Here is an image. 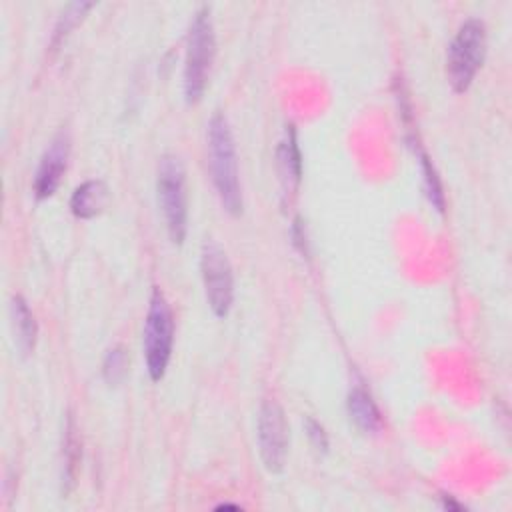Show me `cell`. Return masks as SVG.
<instances>
[{"instance_id":"6da1fadb","label":"cell","mask_w":512,"mask_h":512,"mask_svg":"<svg viewBox=\"0 0 512 512\" xmlns=\"http://www.w3.org/2000/svg\"><path fill=\"white\" fill-rule=\"evenodd\" d=\"M208 156L216 194L230 214L242 212V186L238 178L236 148L230 126L222 114H216L208 126Z\"/></svg>"},{"instance_id":"7a4b0ae2","label":"cell","mask_w":512,"mask_h":512,"mask_svg":"<svg viewBox=\"0 0 512 512\" xmlns=\"http://www.w3.org/2000/svg\"><path fill=\"white\" fill-rule=\"evenodd\" d=\"M214 28L210 10L204 6L194 14L188 32L186 60H184V98L188 104H196L208 84L210 66L214 60Z\"/></svg>"},{"instance_id":"3957f363","label":"cell","mask_w":512,"mask_h":512,"mask_svg":"<svg viewBox=\"0 0 512 512\" xmlns=\"http://www.w3.org/2000/svg\"><path fill=\"white\" fill-rule=\"evenodd\" d=\"M486 28L478 18L466 20L446 54V76L454 92H466L484 62Z\"/></svg>"},{"instance_id":"277c9868","label":"cell","mask_w":512,"mask_h":512,"mask_svg":"<svg viewBox=\"0 0 512 512\" xmlns=\"http://www.w3.org/2000/svg\"><path fill=\"white\" fill-rule=\"evenodd\" d=\"M158 202L164 214L168 236L180 244L186 236L188 202H186V174L178 156L164 154L158 162Z\"/></svg>"},{"instance_id":"5b68a950","label":"cell","mask_w":512,"mask_h":512,"mask_svg":"<svg viewBox=\"0 0 512 512\" xmlns=\"http://www.w3.org/2000/svg\"><path fill=\"white\" fill-rule=\"evenodd\" d=\"M174 342L172 310L164 294L156 288L150 296V306L144 324V360L152 380H160L166 374Z\"/></svg>"},{"instance_id":"8992f818","label":"cell","mask_w":512,"mask_h":512,"mask_svg":"<svg viewBox=\"0 0 512 512\" xmlns=\"http://www.w3.org/2000/svg\"><path fill=\"white\" fill-rule=\"evenodd\" d=\"M200 272L208 306L218 318L226 316L234 302V274L226 252L212 240L202 246Z\"/></svg>"},{"instance_id":"52a82bcc","label":"cell","mask_w":512,"mask_h":512,"mask_svg":"<svg viewBox=\"0 0 512 512\" xmlns=\"http://www.w3.org/2000/svg\"><path fill=\"white\" fill-rule=\"evenodd\" d=\"M258 450L268 472L276 474L286 464L288 424L278 402L266 400L258 412Z\"/></svg>"},{"instance_id":"ba28073f","label":"cell","mask_w":512,"mask_h":512,"mask_svg":"<svg viewBox=\"0 0 512 512\" xmlns=\"http://www.w3.org/2000/svg\"><path fill=\"white\" fill-rule=\"evenodd\" d=\"M68 150H70V144H68V136H64V134L56 136L50 142V146L46 148V152L40 160V166L36 170V178H34L36 198L44 200L56 192V188L62 180V174L66 170Z\"/></svg>"},{"instance_id":"9c48e42d","label":"cell","mask_w":512,"mask_h":512,"mask_svg":"<svg viewBox=\"0 0 512 512\" xmlns=\"http://www.w3.org/2000/svg\"><path fill=\"white\" fill-rule=\"evenodd\" d=\"M106 200H108L106 184L102 180H86L74 190L70 198V208L76 218L88 220L102 212Z\"/></svg>"},{"instance_id":"30bf717a","label":"cell","mask_w":512,"mask_h":512,"mask_svg":"<svg viewBox=\"0 0 512 512\" xmlns=\"http://www.w3.org/2000/svg\"><path fill=\"white\" fill-rule=\"evenodd\" d=\"M348 414L350 420L360 428L364 434H376L382 426L380 412L372 400V396L362 388L354 386L348 394Z\"/></svg>"},{"instance_id":"8fae6325","label":"cell","mask_w":512,"mask_h":512,"mask_svg":"<svg viewBox=\"0 0 512 512\" xmlns=\"http://www.w3.org/2000/svg\"><path fill=\"white\" fill-rule=\"evenodd\" d=\"M10 318L14 330V342L22 356H28L36 344V320L22 296H14L10 304Z\"/></svg>"},{"instance_id":"7c38bea8","label":"cell","mask_w":512,"mask_h":512,"mask_svg":"<svg viewBox=\"0 0 512 512\" xmlns=\"http://www.w3.org/2000/svg\"><path fill=\"white\" fill-rule=\"evenodd\" d=\"M300 166L302 162L296 146V136L292 130H288L278 148V168H280V178L284 182V190H294L298 186Z\"/></svg>"},{"instance_id":"4fadbf2b","label":"cell","mask_w":512,"mask_h":512,"mask_svg":"<svg viewBox=\"0 0 512 512\" xmlns=\"http://www.w3.org/2000/svg\"><path fill=\"white\" fill-rule=\"evenodd\" d=\"M78 458H80V444H78L76 434H74V424L68 422L66 438H64V472H62V484L66 488L74 482Z\"/></svg>"},{"instance_id":"5bb4252c","label":"cell","mask_w":512,"mask_h":512,"mask_svg":"<svg viewBox=\"0 0 512 512\" xmlns=\"http://www.w3.org/2000/svg\"><path fill=\"white\" fill-rule=\"evenodd\" d=\"M102 374H104V378L110 386H116L124 378V374H126V354L120 346L108 350V354L104 358V364H102Z\"/></svg>"},{"instance_id":"9a60e30c","label":"cell","mask_w":512,"mask_h":512,"mask_svg":"<svg viewBox=\"0 0 512 512\" xmlns=\"http://www.w3.org/2000/svg\"><path fill=\"white\" fill-rule=\"evenodd\" d=\"M90 8L92 4H70L68 10L62 14V18L58 20V26L54 30V42H60L62 38H66V34L82 20L84 12Z\"/></svg>"},{"instance_id":"2e32d148","label":"cell","mask_w":512,"mask_h":512,"mask_svg":"<svg viewBox=\"0 0 512 512\" xmlns=\"http://www.w3.org/2000/svg\"><path fill=\"white\" fill-rule=\"evenodd\" d=\"M306 428H308V436H310L312 444H314L318 450H326L328 440H326L324 428H322L316 420H308V422H306Z\"/></svg>"}]
</instances>
